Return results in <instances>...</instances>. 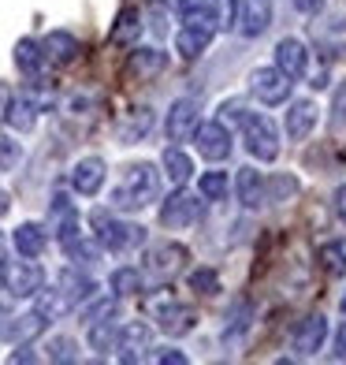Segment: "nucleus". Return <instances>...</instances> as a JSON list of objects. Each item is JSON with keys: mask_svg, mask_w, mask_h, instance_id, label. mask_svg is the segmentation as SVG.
<instances>
[{"mask_svg": "<svg viewBox=\"0 0 346 365\" xmlns=\"http://www.w3.org/2000/svg\"><path fill=\"white\" fill-rule=\"evenodd\" d=\"M157 194H160V172L150 160H138V164H127L123 168L120 187L112 190L108 202L115 209H145L157 202Z\"/></svg>", "mask_w": 346, "mask_h": 365, "instance_id": "f257e3e1", "label": "nucleus"}, {"mask_svg": "<svg viewBox=\"0 0 346 365\" xmlns=\"http://www.w3.org/2000/svg\"><path fill=\"white\" fill-rule=\"evenodd\" d=\"M90 224L97 227V242L101 250H112V254H130L145 242V227L142 224H127L120 217H112L105 209H93L90 212Z\"/></svg>", "mask_w": 346, "mask_h": 365, "instance_id": "f03ea898", "label": "nucleus"}, {"mask_svg": "<svg viewBox=\"0 0 346 365\" xmlns=\"http://www.w3.org/2000/svg\"><path fill=\"white\" fill-rule=\"evenodd\" d=\"M242 138H246V153H250L253 160L268 164V160L279 157V130H276V123L268 120V115H257V112L246 115L242 120Z\"/></svg>", "mask_w": 346, "mask_h": 365, "instance_id": "7ed1b4c3", "label": "nucleus"}, {"mask_svg": "<svg viewBox=\"0 0 346 365\" xmlns=\"http://www.w3.org/2000/svg\"><path fill=\"white\" fill-rule=\"evenodd\" d=\"M197 220H201V202H197V194H190L183 187H179L168 202L160 205V224L168 231H187Z\"/></svg>", "mask_w": 346, "mask_h": 365, "instance_id": "20e7f679", "label": "nucleus"}, {"mask_svg": "<svg viewBox=\"0 0 346 365\" xmlns=\"http://www.w3.org/2000/svg\"><path fill=\"white\" fill-rule=\"evenodd\" d=\"M290 86L294 82L279 71V68H257L250 71V93L257 97L261 105H287V97H290Z\"/></svg>", "mask_w": 346, "mask_h": 365, "instance_id": "39448f33", "label": "nucleus"}, {"mask_svg": "<svg viewBox=\"0 0 346 365\" xmlns=\"http://www.w3.org/2000/svg\"><path fill=\"white\" fill-rule=\"evenodd\" d=\"M41 287H45V272L41 264H34V257L15 261L4 269V291H11L15 298H34Z\"/></svg>", "mask_w": 346, "mask_h": 365, "instance_id": "423d86ee", "label": "nucleus"}, {"mask_svg": "<svg viewBox=\"0 0 346 365\" xmlns=\"http://www.w3.org/2000/svg\"><path fill=\"white\" fill-rule=\"evenodd\" d=\"M187 246L183 242H157L150 246V254H145V272H153L160 279H172L183 272V264H187Z\"/></svg>", "mask_w": 346, "mask_h": 365, "instance_id": "0eeeda50", "label": "nucleus"}, {"mask_svg": "<svg viewBox=\"0 0 346 365\" xmlns=\"http://www.w3.org/2000/svg\"><path fill=\"white\" fill-rule=\"evenodd\" d=\"M197 101L194 97H179V101H172L168 108V120H164V135H168V142H190L194 130H197Z\"/></svg>", "mask_w": 346, "mask_h": 365, "instance_id": "6e6552de", "label": "nucleus"}, {"mask_svg": "<svg viewBox=\"0 0 346 365\" xmlns=\"http://www.w3.org/2000/svg\"><path fill=\"white\" fill-rule=\"evenodd\" d=\"M38 112H41V101L34 97V90H26V93H11V97H8V105H4V112H0V120H4L11 130L26 135V130H34Z\"/></svg>", "mask_w": 346, "mask_h": 365, "instance_id": "1a4fd4ad", "label": "nucleus"}, {"mask_svg": "<svg viewBox=\"0 0 346 365\" xmlns=\"http://www.w3.org/2000/svg\"><path fill=\"white\" fill-rule=\"evenodd\" d=\"M194 142H197V153L205 160H227L231 157V127H224L220 120L197 123Z\"/></svg>", "mask_w": 346, "mask_h": 365, "instance_id": "9d476101", "label": "nucleus"}, {"mask_svg": "<svg viewBox=\"0 0 346 365\" xmlns=\"http://www.w3.org/2000/svg\"><path fill=\"white\" fill-rule=\"evenodd\" d=\"M115 351H120V361H142L145 351H153V328L145 321L123 324L120 336H115Z\"/></svg>", "mask_w": 346, "mask_h": 365, "instance_id": "9b49d317", "label": "nucleus"}, {"mask_svg": "<svg viewBox=\"0 0 346 365\" xmlns=\"http://www.w3.org/2000/svg\"><path fill=\"white\" fill-rule=\"evenodd\" d=\"M317 120H320L317 101H290V105H287V115H283L287 138H290V142H305L313 130H317Z\"/></svg>", "mask_w": 346, "mask_h": 365, "instance_id": "f8f14e48", "label": "nucleus"}, {"mask_svg": "<svg viewBox=\"0 0 346 365\" xmlns=\"http://www.w3.org/2000/svg\"><path fill=\"white\" fill-rule=\"evenodd\" d=\"M105 175H108V164L101 157H82L71 168V190L82 194V197H93L105 187Z\"/></svg>", "mask_w": 346, "mask_h": 365, "instance_id": "ddd939ff", "label": "nucleus"}, {"mask_svg": "<svg viewBox=\"0 0 346 365\" xmlns=\"http://www.w3.org/2000/svg\"><path fill=\"white\" fill-rule=\"evenodd\" d=\"M276 68L283 71L290 82H302L309 75V53L298 38H283L276 45Z\"/></svg>", "mask_w": 346, "mask_h": 365, "instance_id": "4468645a", "label": "nucleus"}, {"mask_svg": "<svg viewBox=\"0 0 346 365\" xmlns=\"http://www.w3.org/2000/svg\"><path fill=\"white\" fill-rule=\"evenodd\" d=\"M324 339H327V321L320 317V313H313V317H305L298 328H294L290 346H294V354H298V358H313L324 346Z\"/></svg>", "mask_w": 346, "mask_h": 365, "instance_id": "2eb2a0df", "label": "nucleus"}, {"mask_svg": "<svg viewBox=\"0 0 346 365\" xmlns=\"http://www.w3.org/2000/svg\"><path fill=\"white\" fill-rule=\"evenodd\" d=\"M157 324L168 331V336H187V331H194L197 324V313L187 306V302H160L157 306Z\"/></svg>", "mask_w": 346, "mask_h": 365, "instance_id": "dca6fc26", "label": "nucleus"}, {"mask_svg": "<svg viewBox=\"0 0 346 365\" xmlns=\"http://www.w3.org/2000/svg\"><path fill=\"white\" fill-rule=\"evenodd\" d=\"M235 190H238L242 209H250V212H257V209L268 205V197H265V175H261L257 168H238Z\"/></svg>", "mask_w": 346, "mask_h": 365, "instance_id": "f3484780", "label": "nucleus"}, {"mask_svg": "<svg viewBox=\"0 0 346 365\" xmlns=\"http://www.w3.org/2000/svg\"><path fill=\"white\" fill-rule=\"evenodd\" d=\"M313 41L317 48H324L327 56L346 53V15H332L324 23H313Z\"/></svg>", "mask_w": 346, "mask_h": 365, "instance_id": "a211bd4d", "label": "nucleus"}, {"mask_svg": "<svg viewBox=\"0 0 346 365\" xmlns=\"http://www.w3.org/2000/svg\"><path fill=\"white\" fill-rule=\"evenodd\" d=\"M238 23H242L238 30L246 38H261L272 26V0H242Z\"/></svg>", "mask_w": 346, "mask_h": 365, "instance_id": "6ab92c4d", "label": "nucleus"}, {"mask_svg": "<svg viewBox=\"0 0 346 365\" xmlns=\"http://www.w3.org/2000/svg\"><path fill=\"white\" fill-rule=\"evenodd\" d=\"M41 48H45V60H48V63H60V68L75 63V60H78V53H82L78 38H75V34H68V30H53V34H48V38L41 41Z\"/></svg>", "mask_w": 346, "mask_h": 365, "instance_id": "aec40b11", "label": "nucleus"}, {"mask_svg": "<svg viewBox=\"0 0 346 365\" xmlns=\"http://www.w3.org/2000/svg\"><path fill=\"white\" fill-rule=\"evenodd\" d=\"M56 287L68 294L71 306H82V302H90V298L97 294V284H93L86 272H78V269H63V272L56 276Z\"/></svg>", "mask_w": 346, "mask_h": 365, "instance_id": "412c9836", "label": "nucleus"}, {"mask_svg": "<svg viewBox=\"0 0 346 365\" xmlns=\"http://www.w3.org/2000/svg\"><path fill=\"white\" fill-rule=\"evenodd\" d=\"M164 68H168V56L160 48H135L127 60V75L130 78H157Z\"/></svg>", "mask_w": 346, "mask_h": 365, "instance_id": "4be33fe9", "label": "nucleus"}, {"mask_svg": "<svg viewBox=\"0 0 346 365\" xmlns=\"http://www.w3.org/2000/svg\"><path fill=\"white\" fill-rule=\"evenodd\" d=\"M160 168H164V175H168L172 187H187L190 175H194V160H190V157H187L179 145H172V149H164Z\"/></svg>", "mask_w": 346, "mask_h": 365, "instance_id": "5701e85b", "label": "nucleus"}, {"mask_svg": "<svg viewBox=\"0 0 346 365\" xmlns=\"http://www.w3.org/2000/svg\"><path fill=\"white\" fill-rule=\"evenodd\" d=\"M45 48H41V41H34V38H23L19 45H15V68H19L23 75H30V78H38L41 71H45Z\"/></svg>", "mask_w": 346, "mask_h": 365, "instance_id": "b1692460", "label": "nucleus"}, {"mask_svg": "<svg viewBox=\"0 0 346 365\" xmlns=\"http://www.w3.org/2000/svg\"><path fill=\"white\" fill-rule=\"evenodd\" d=\"M209 41H212V26H183L175 38V48L183 60H197L209 48Z\"/></svg>", "mask_w": 346, "mask_h": 365, "instance_id": "393cba45", "label": "nucleus"}, {"mask_svg": "<svg viewBox=\"0 0 346 365\" xmlns=\"http://www.w3.org/2000/svg\"><path fill=\"white\" fill-rule=\"evenodd\" d=\"M138 38H142V11L138 8H123L120 15H115V26H112L108 41L112 45H135Z\"/></svg>", "mask_w": 346, "mask_h": 365, "instance_id": "a878e982", "label": "nucleus"}, {"mask_svg": "<svg viewBox=\"0 0 346 365\" xmlns=\"http://www.w3.org/2000/svg\"><path fill=\"white\" fill-rule=\"evenodd\" d=\"M11 242H15V250H19V257H41L48 239H45L41 224H19V227H15V235H11Z\"/></svg>", "mask_w": 346, "mask_h": 365, "instance_id": "bb28decb", "label": "nucleus"}, {"mask_svg": "<svg viewBox=\"0 0 346 365\" xmlns=\"http://www.w3.org/2000/svg\"><path fill=\"white\" fill-rule=\"evenodd\" d=\"M175 11L183 15L187 26H212L216 30V8H212V0H175Z\"/></svg>", "mask_w": 346, "mask_h": 365, "instance_id": "cd10ccee", "label": "nucleus"}, {"mask_svg": "<svg viewBox=\"0 0 346 365\" xmlns=\"http://www.w3.org/2000/svg\"><path fill=\"white\" fill-rule=\"evenodd\" d=\"M34 298H38V302H34V313H41L45 321H60V317H68V313L75 309V306L68 302V294H63L60 287H53V291H38Z\"/></svg>", "mask_w": 346, "mask_h": 365, "instance_id": "c85d7f7f", "label": "nucleus"}, {"mask_svg": "<svg viewBox=\"0 0 346 365\" xmlns=\"http://www.w3.org/2000/svg\"><path fill=\"white\" fill-rule=\"evenodd\" d=\"M317 261L327 276H346V239H332L317 250Z\"/></svg>", "mask_w": 346, "mask_h": 365, "instance_id": "c756f323", "label": "nucleus"}, {"mask_svg": "<svg viewBox=\"0 0 346 365\" xmlns=\"http://www.w3.org/2000/svg\"><path fill=\"white\" fill-rule=\"evenodd\" d=\"M45 324H48V321L41 317V313H26V317H8L4 336H8V339H15V343H26V339H34Z\"/></svg>", "mask_w": 346, "mask_h": 365, "instance_id": "7c9ffc66", "label": "nucleus"}, {"mask_svg": "<svg viewBox=\"0 0 346 365\" xmlns=\"http://www.w3.org/2000/svg\"><path fill=\"white\" fill-rule=\"evenodd\" d=\"M108 287L115 298H130V294H142L145 291V276L138 269H115L112 279H108Z\"/></svg>", "mask_w": 346, "mask_h": 365, "instance_id": "2f4dec72", "label": "nucleus"}, {"mask_svg": "<svg viewBox=\"0 0 346 365\" xmlns=\"http://www.w3.org/2000/svg\"><path fill=\"white\" fill-rule=\"evenodd\" d=\"M150 127H153V112H150V108H135V112H130L127 120L120 123V138H123V142H138V138L150 135Z\"/></svg>", "mask_w": 346, "mask_h": 365, "instance_id": "473e14b6", "label": "nucleus"}, {"mask_svg": "<svg viewBox=\"0 0 346 365\" xmlns=\"http://www.w3.org/2000/svg\"><path fill=\"white\" fill-rule=\"evenodd\" d=\"M63 250L75 264H97L101 261V242L97 239H86V235H75L71 242H63Z\"/></svg>", "mask_w": 346, "mask_h": 365, "instance_id": "72a5a7b5", "label": "nucleus"}, {"mask_svg": "<svg viewBox=\"0 0 346 365\" xmlns=\"http://www.w3.org/2000/svg\"><path fill=\"white\" fill-rule=\"evenodd\" d=\"M250 321H253V306H250V298H235V309H231V317H227V324H224V339L242 336V331L250 328Z\"/></svg>", "mask_w": 346, "mask_h": 365, "instance_id": "f704fd0d", "label": "nucleus"}, {"mask_svg": "<svg viewBox=\"0 0 346 365\" xmlns=\"http://www.w3.org/2000/svg\"><path fill=\"white\" fill-rule=\"evenodd\" d=\"M197 197L201 202H224L227 197V172H205L197 179Z\"/></svg>", "mask_w": 346, "mask_h": 365, "instance_id": "c9c22d12", "label": "nucleus"}, {"mask_svg": "<svg viewBox=\"0 0 346 365\" xmlns=\"http://www.w3.org/2000/svg\"><path fill=\"white\" fill-rule=\"evenodd\" d=\"M115 336H120V328H115V321H93L90 324V346L97 354H108L115 346Z\"/></svg>", "mask_w": 346, "mask_h": 365, "instance_id": "e433bc0d", "label": "nucleus"}, {"mask_svg": "<svg viewBox=\"0 0 346 365\" xmlns=\"http://www.w3.org/2000/svg\"><path fill=\"white\" fill-rule=\"evenodd\" d=\"M45 358L48 361H78V343L71 336H53L45 343Z\"/></svg>", "mask_w": 346, "mask_h": 365, "instance_id": "4c0bfd02", "label": "nucleus"}, {"mask_svg": "<svg viewBox=\"0 0 346 365\" xmlns=\"http://www.w3.org/2000/svg\"><path fill=\"white\" fill-rule=\"evenodd\" d=\"M298 194V179L294 175H272L265 179V197L268 202H287V197Z\"/></svg>", "mask_w": 346, "mask_h": 365, "instance_id": "58836bf2", "label": "nucleus"}, {"mask_svg": "<svg viewBox=\"0 0 346 365\" xmlns=\"http://www.w3.org/2000/svg\"><path fill=\"white\" fill-rule=\"evenodd\" d=\"M19 160H23V145L15 142L11 135H4V130H0V172L19 168Z\"/></svg>", "mask_w": 346, "mask_h": 365, "instance_id": "ea45409f", "label": "nucleus"}, {"mask_svg": "<svg viewBox=\"0 0 346 365\" xmlns=\"http://www.w3.org/2000/svg\"><path fill=\"white\" fill-rule=\"evenodd\" d=\"M190 287H194L197 294H216V291H220V272L194 269V272H190Z\"/></svg>", "mask_w": 346, "mask_h": 365, "instance_id": "a19ab883", "label": "nucleus"}, {"mask_svg": "<svg viewBox=\"0 0 346 365\" xmlns=\"http://www.w3.org/2000/svg\"><path fill=\"white\" fill-rule=\"evenodd\" d=\"M238 11H242V0H220V8H216V30H235Z\"/></svg>", "mask_w": 346, "mask_h": 365, "instance_id": "79ce46f5", "label": "nucleus"}, {"mask_svg": "<svg viewBox=\"0 0 346 365\" xmlns=\"http://www.w3.org/2000/svg\"><path fill=\"white\" fill-rule=\"evenodd\" d=\"M246 115H250V112H246V105H242V101H224L216 120H220L224 127H242V120H246Z\"/></svg>", "mask_w": 346, "mask_h": 365, "instance_id": "37998d69", "label": "nucleus"}, {"mask_svg": "<svg viewBox=\"0 0 346 365\" xmlns=\"http://www.w3.org/2000/svg\"><path fill=\"white\" fill-rule=\"evenodd\" d=\"M115 309H120V302H115V298H101V302H93V306L86 309V324H93V321H112Z\"/></svg>", "mask_w": 346, "mask_h": 365, "instance_id": "c03bdc74", "label": "nucleus"}, {"mask_svg": "<svg viewBox=\"0 0 346 365\" xmlns=\"http://www.w3.org/2000/svg\"><path fill=\"white\" fill-rule=\"evenodd\" d=\"M153 361H160V365H187V354L175 351V346H164V351L153 354Z\"/></svg>", "mask_w": 346, "mask_h": 365, "instance_id": "a18cd8bd", "label": "nucleus"}, {"mask_svg": "<svg viewBox=\"0 0 346 365\" xmlns=\"http://www.w3.org/2000/svg\"><path fill=\"white\" fill-rule=\"evenodd\" d=\"M294 8H298L302 15H320L324 8H327V0H290Z\"/></svg>", "mask_w": 346, "mask_h": 365, "instance_id": "49530a36", "label": "nucleus"}, {"mask_svg": "<svg viewBox=\"0 0 346 365\" xmlns=\"http://www.w3.org/2000/svg\"><path fill=\"white\" fill-rule=\"evenodd\" d=\"M332 354L339 358V361H346V321L339 324V331H335V346H332Z\"/></svg>", "mask_w": 346, "mask_h": 365, "instance_id": "de8ad7c7", "label": "nucleus"}, {"mask_svg": "<svg viewBox=\"0 0 346 365\" xmlns=\"http://www.w3.org/2000/svg\"><path fill=\"white\" fill-rule=\"evenodd\" d=\"M335 217H339V224H346V182H342V187L335 190Z\"/></svg>", "mask_w": 346, "mask_h": 365, "instance_id": "09e8293b", "label": "nucleus"}, {"mask_svg": "<svg viewBox=\"0 0 346 365\" xmlns=\"http://www.w3.org/2000/svg\"><path fill=\"white\" fill-rule=\"evenodd\" d=\"M34 358H38V354H30V346H23V351L11 354V361H34Z\"/></svg>", "mask_w": 346, "mask_h": 365, "instance_id": "8fccbe9b", "label": "nucleus"}, {"mask_svg": "<svg viewBox=\"0 0 346 365\" xmlns=\"http://www.w3.org/2000/svg\"><path fill=\"white\" fill-rule=\"evenodd\" d=\"M8 97H11V93H8V86H4V82H0V112H4V105H8Z\"/></svg>", "mask_w": 346, "mask_h": 365, "instance_id": "3c124183", "label": "nucleus"}, {"mask_svg": "<svg viewBox=\"0 0 346 365\" xmlns=\"http://www.w3.org/2000/svg\"><path fill=\"white\" fill-rule=\"evenodd\" d=\"M8 209H11V202H8V194H4V190H0V217H4V212H8Z\"/></svg>", "mask_w": 346, "mask_h": 365, "instance_id": "603ef678", "label": "nucleus"}, {"mask_svg": "<svg viewBox=\"0 0 346 365\" xmlns=\"http://www.w3.org/2000/svg\"><path fill=\"white\" fill-rule=\"evenodd\" d=\"M335 108H339V112H342V115H346V90H342V93H339V101H335Z\"/></svg>", "mask_w": 346, "mask_h": 365, "instance_id": "864d4df0", "label": "nucleus"}, {"mask_svg": "<svg viewBox=\"0 0 346 365\" xmlns=\"http://www.w3.org/2000/svg\"><path fill=\"white\" fill-rule=\"evenodd\" d=\"M0 291H4V264H0Z\"/></svg>", "mask_w": 346, "mask_h": 365, "instance_id": "5fc2aeb1", "label": "nucleus"}, {"mask_svg": "<svg viewBox=\"0 0 346 365\" xmlns=\"http://www.w3.org/2000/svg\"><path fill=\"white\" fill-rule=\"evenodd\" d=\"M0 257H4V239H0Z\"/></svg>", "mask_w": 346, "mask_h": 365, "instance_id": "6e6d98bb", "label": "nucleus"}, {"mask_svg": "<svg viewBox=\"0 0 346 365\" xmlns=\"http://www.w3.org/2000/svg\"><path fill=\"white\" fill-rule=\"evenodd\" d=\"M342 313H346V294H342Z\"/></svg>", "mask_w": 346, "mask_h": 365, "instance_id": "4d7b16f0", "label": "nucleus"}]
</instances>
